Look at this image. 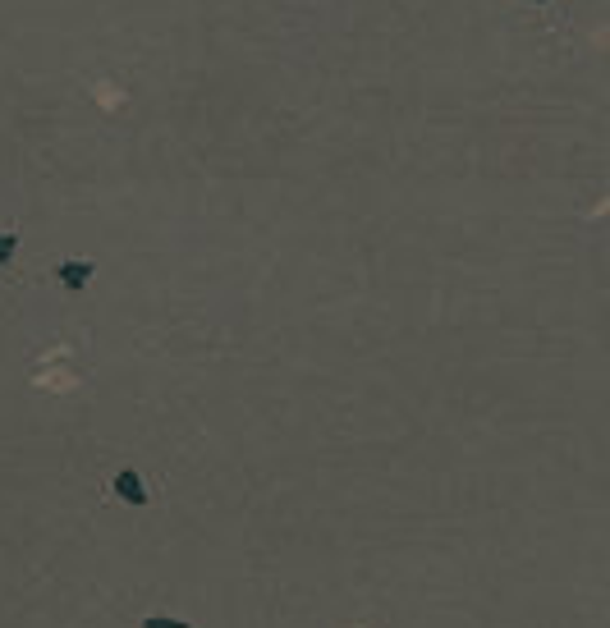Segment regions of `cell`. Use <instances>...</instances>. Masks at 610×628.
Wrapping results in <instances>:
<instances>
[{
  "instance_id": "obj_1",
  "label": "cell",
  "mask_w": 610,
  "mask_h": 628,
  "mask_svg": "<svg viewBox=\"0 0 610 628\" xmlns=\"http://www.w3.org/2000/svg\"><path fill=\"white\" fill-rule=\"evenodd\" d=\"M110 491H115L124 505H133V509H143V505L152 500V491H148V481H143L138 468H119L115 481H110Z\"/></svg>"
},
{
  "instance_id": "obj_2",
  "label": "cell",
  "mask_w": 610,
  "mask_h": 628,
  "mask_svg": "<svg viewBox=\"0 0 610 628\" xmlns=\"http://www.w3.org/2000/svg\"><path fill=\"white\" fill-rule=\"evenodd\" d=\"M92 271H97V262H88V257H64L60 266H55V281L64 285V290H83L88 281H92Z\"/></svg>"
},
{
  "instance_id": "obj_3",
  "label": "cell",
  "mask_w": 610,
  "mask_h": 628,
  "mask_svg": "<svg viewBox=\"0 0 610 628\" xmlns=\"http://www.w3.org/2000/svg\"><path fill=\"white\" fill-rule=\"evenodd\" d=\"M143 628H188V623L175 614H143Z\"/></svg>"
},
{
  "instance_id": "obj_4",
  "label": "cell",
  "mask_w": 610,
  "mask_h": 628,
  "mask_svg": "<svg viewBox=\"0 0 610 628\" xmlns=\"http://www.w3.org/2000/svg\"><path fill=\"white\" fill-rule=\"evenodd\" d=\"M14 248H19V234L5 230V234H0V266H10V262H14Z\"/></svg>"
},
{
  "instance_id": "obj_5",
  "label": "cell",
  "mask_w": 610,
  "mask_h": 628,
  "mask_svg": "<svg viewBox=\"0 0 610 628\" xmlns=\"http://www.w3.org/2000/svg\"><path fill=\"white\" fill-rule=\"evenodd\" d=\"M528 5H547V0H528Z\"/></svg>"
}]
</instances>
